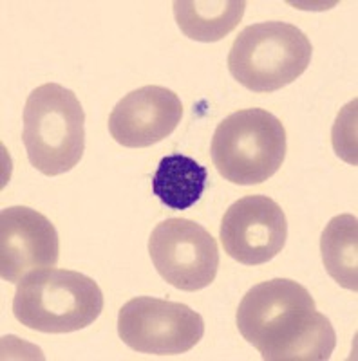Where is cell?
<instances>
[{"label":"cell","instance_id":"cell-1","mask_svg":"<svg viewBox=\"0 0 358 361\" xmlns=\"http://www.w3.org/2000/svg\"><path fill=\"white\" fill-rule=\"evenodd\" d=\"M241 336L266 361H326L337 345L331 322L295 280L261 282L243 296L235 314Z\"/></svg>","mask_w":358,"mask_h":361},{"label":"cell","instance_id":"cell-2","mask_svg":"<svg viewBox=\"0 0 358 361\" xmlns=\"http://www.w3.org/2000/svg\"><path fill=\"white\" fill-rule=\"evenodd\" d=\"M103 293L98 283L78 271L42 267L29 271L17 283L13 314L31 331L66 334L98 320Z\"/></svg>","mask_w":358,"mask_h":361},{"label":"cell","instance_id":"cell-3","mask_svg":"<svg viewBox=\"0 0 358 361\" xmlns=\"http://www.w3.org/2000/svg\"><path fill=\"white\" fill-rule=\"evenodd\" d=\"M25 154L44 176H62L80 163L85 150V112L73 90L44 83L24 107Z\"/></svg>","mask_w":358,"mask_h":361},{"label":"cell","instance_id":"cell-4","mask_svg":"<svg viewBox=\"0 0 358 361\" xmlns=\"http://www.w3.org/2000/svg\"><path fill=\"white\" fill-rule=\"evenodd\" d=\"M210 152L227 180L239 186L261 185L285 163V125L264 109L237 111L217 125Z\"/></svg>","mask_w":358,"mask_h":361},{"label":"cell","instance_id":"cell-5","mask_svg":"<svg viewBox=\"0 0 358 361\" xmlns=\"http://www.w3.org/2000/svg\"><path fill=\"white\" fill-rule=\"evenodd\" d=\"M311 42L286 22H261L244 27L232 44L228 69L253 92H275L306 73Z\"/></svg>","mask_w":358,"mask_h":361},{"label":"cell","instance_id":"cell-6","mask_svg":"<svg viewBox=\"0 0 358 361\" xmlns=\"http://www.w3.org/2000/svg\"><path fill=\"white\" fill-rule=\"evenodd\" d=\"M118 334L136 353L174 356L189 353L201 341L205 322L179 302L136 296L119 309Z\"/></svg>","mask_w":358,"mask_h":361},{"label":"cell","instance_id":"cell-7","mask_svg":"<svg viewBox=\"0 0 358 361\" xmlns=\"http://www.w3.org/2000/svg\"><path fill=\"white\" fill-rule=\"evenodd\" d=\"M148 253L161 279L179 291L205 289L217 276V243L189 219L160 222L148 238Z\"/></svg>","mask_w":358,"mask_h":361},{"label":"cell","instance_id":"cell-8","mask_svg":"<svg viewBox=\"0 0 358 361\" xmlns=\"http://www.w3.org/2000/svg\"><path fill=\"white\" fill-rule=\"evenodd\" d=\"M288 238L286 215L273 199L248 195L235 201L221 222V243L230 259L244 266L270 262Z\"/></svg>","mask_w":358,"mask_h":361},{"label":"cell","instance_id":"cell-9","mask_svg":"<svg viewBox=\"0 0 358 361\" xmlns=\"http://www.w3.org/2000/svg\"><path fill=\"white\" fill-rule=\"evenodd\" d=\"M60 238L53 222L37 209L11 206L0 214V275L18 283L29 271L54 267Z\"/></svg>","mask_w":358,"mask_h":361},{"label":"cell","instance_id":"cell-10","mask_svg":"<svg viewBox=\"0 0 358 361\" xmlns=\"http://www.w3.org/2000/svg\"><path fill=\"white\" fill-rule=\"evenodd\" d=\"M181 118L183 103L174 90L145 85L116 103L109 116V132L121 147H153L169 137Z\"/></svg>","mask_w":358,"mask_h":361},{"label":"cell","instance_id":"cell-11","mask_svg":"<svg viewBox=\"0 0 358 361\" xmlns=\"http://www.w3.org/2000/svg\"><path fill=\"white\" fill-rule=\"evenodd\" d=\"M174 17L185 37L196 42H219L243 20V0H176Z\"/></svg>","mask_w":358,"mask_h":361},{"label":"cell","instance_id":"cell-12","mask_svg":"<svg viewBox=\"0 0 358 361\" xmlns=\"http://www.w3.org/2000/svg\"><path fill=\"white\" fill-rule=\"evenodd\" d=\"M208 172L192 157L172 154L157 164L153 177V192L161 204L170 209H189L205 193Z\"/></svg>","mask_w":358,"mask_h":361},{"label":"cell","instance_id":"cell-13","mask_svg":"<svg viewBox=\"0 0 358 361\" xmlns=\"http://www.w3.org/2000/svg\"><path fill=\"white\" fill-rule=\"evenodd\" d=\"M321 253L328 275L344 289L358 291V221L354 215H337L321 237Z\"/></svg>","mask_w":358,"mask_h":361}]
</instances>
